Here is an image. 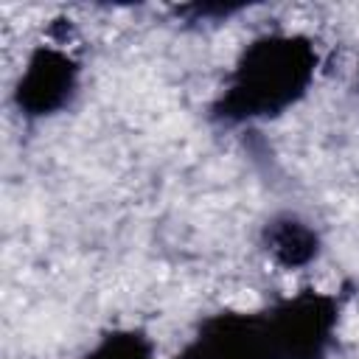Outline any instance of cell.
<instances>
[{
  "instance_id": "8992f818",
  "label": "cell",
  "mask_w": 359,
  "mask_h": 359,
  "mask_svg": "<svg viewBox=\"0 0 359 359\" xmlns=\"http://www.w3.org/2000/svg\"><path fill=\"white\" fill-rule=\"evenodd\" d=\"M81 359H157L154 342L140 328H112Z\"/></svg>"
},
{
  "instance_id": "277c9868",
  "label": "cell",
  "mask_w": 359,
  "mask_h": 359,
  "mask_svg": "<svg viewBox=\"0 0 359 359\" xmlns=\"http://www.w3.org/2000/svg\"><path fill=\"white\" fill-rule=\"evenodd\" d=\"M81 87V62L59 45H36L14 81L11 104L25 121L65 112Z\"/></svg>"
},
{
  "instance_id": "ba28073f",
  "label": "cell",
  "mask_w": 359,
  "mask_h": 359,
  "mask_svg": "<svg viewBox=\"0 0 359 359\" xmlns=\"http://www.w3.org/2000/svg\"><path fill=\"white\" fill-rule=\"evenodd\" d=\"M356 81H359V70H356Z\"/></svg>"
},
{
  "instance_id": "52a82bcc",
  "label": "cell",
  "mask_w": 359,
  "mask_h": 359,
  "mask_svg": "<svg viewBox=\"0 0 359 359\" xmlns=\"http://www.w3.org/2000/svg\"><path fill=\"white\" fill-rule=\"evenodd\" d=\"M247 3H188V6H177L174 14L185 17L188 22H208V20H227L238 11H244Z\"/></svg>"
},
{
  "instance_id": "5b68a950",
  "label": "cell",
  "mask_w": 359,
  "mask_h": 359,
  "mask_svg": "<svg viewBox=\"0 0 359 359\" xmlns=\"http://www.w3.org/2000/svg\"><path fill=\"white\" fill-rule=\"evenodd\" d=\"M261 247L266 250V255L280 266V269H306L311 266L320 252H323V236L320 230L292 213V210H283V213H275L264 222L261 227Z\"/></svg>"
},
{
  "instance_id": "6da1fadb",
  "label": "cell",
  "mask_w": 359,
  "mask_h": 359,
  "mask_svg": "<svg viewBox=\"0 0 359 359\" xmlns=\"http://www.w3.org/2000/svg\"><path fill=\"white\" fill-rule=\"evenodd\" d=\"M320 50L309 34L266 31L250 39L208 107L219 126H247L280 118L297 107L317 76Z\"/></svg>"
},
{
  "instance_id": "7a4b0ae2",
  "label": "cell",
  "mask_w": 359,
  "mask_h": 359,
  "mask_svg": "<svg viewBox=\"0 0 359 359\" xmlns=\"http://www.w3.org/2000/svg\"><path fill=\"white\" fill-rule=\"evenodd\" d=\"M174 359H280L275 325L266 309H222L199 320Z\"/></svg>"
},
{
  "instance_id": "3957f363",
  "label": "cell",
  "mask_w": 359,
  "mask_h": 359,
  "mask_svg": "<svg viewBox=\"0 0 359 359\" xmlns=\"http://www.w3.org/2000/svg\"><path fill=\"white\" fill-rule=\"evenodd\" d=\"M342 314V297L300 289L269 306L280 359H328Z\"/></svg>"
}]
</instances>
